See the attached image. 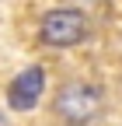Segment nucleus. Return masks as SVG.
I'll return each instance as SVG.
<instances>
[{
	"mask_svg": "<svg viewBox=\"0 0 122 126\" xmlns=\"http://www.w3.org/2000/svg\"><path fill=\"white\" fill-rule=\"evenodd\" d=\"M42 84H45L42 67H28V70H21V74L11 81V88H7V102H11V109H18V112L32 109V105L38 102V94H42Z\"/></svg>",
	"mask_w": 122,
	"mask_h": 126,
	"instance_id": "nucleus-3",
	"label": "nucleus"
},
{
	"mask_svg": "<svg viewBox=\"0 0 122 126\" xmlns=\"http://www.w3.org/2000/svg\"><path fill=\"white\" fill-rule=\"evenodd\" d=\"M56 116L70 123V126H84L91 119H98L101 116V91L94 84H87V81H70L59 88L56 94Z\"/></svg>",
	"mask_w": 122,
	"mask_h": 126,
	"instance_id": "nucleus-1",
	"label": "nucleus"
},
{
	"mask_svg": "<svg viewBox=\"0 0 122 126\" xmlns=\"http://www.w3.org/2000/svg\"><path fill=\"white\" fill-rule=\"evenodd\" d=\"M87 18L80 11H70V7H59V11H49L38 25V35L45 46H77L87 39Z\"/></svg>",
	"mask_w": 122,
	"mask_h": 126,
	"instance_id": "nucleus-2",
	"label": "nucleus"
},
{
	"mask_svg": "<svg viewBox=\"0 0 122 126\" xmlns=\"http://www.w3.org/2000/svg\"><path fill=\"white\" fill-rule=\"evenodd\" d=\"M0 126H11V123H7V119H4V116H0Z\"/></svg>",
	"mask_w": 122,
	"mask_h": 126,
	"instance_id": "nucleus-4",
	"label": "nucleus"
}]
</instances>
